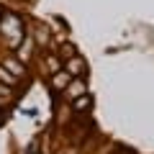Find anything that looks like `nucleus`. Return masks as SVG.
Wrapping results in <instances>:
<instances>
[{
    "label": "nucleus",
    "instance_id": "obj_3",
    "mask_svg": "<svg viewBox=\"0 0 154 154\" xmlns=\"http://www.w3.org/2000/svg\"><path fill=\"white\" fill-rule=\"evenodd\" d=\"M0 80H3V82H8V85L13 82V77H8V75H5V69H0Z\"/></svg>",
    "mask_w": 154,
    "mask_h": 154
},
{
    "label": "nucleus",
    "instance_id": "obj_2",
    "mask_svg": "<svg viewBox=\"0 0 154 154\" xmlns=\"http://www.w3.org/2000/svg\"><path fill=\"white\" fill-rule=\"evenodd\" d=\"M8 69H13L16 75H21V72H23V67H21V64H16V62H8Z\"/></svg>",
    "mask_w": 154,
    "mask_h": 154
},
{
    "label": "nucleus",
    "instance_id": "obj_1",
    "mask_svg": "<svg viewBox=\"0 0 154 154\" xmlns=\"http://www.w3.org/2000/svg\"><path fill=\"white\" fill-rule=\"evenodd\" d=\"M54 85H57V88H64V85H67V75H59V77H54Z\"/></svg>",
    "mask_w": 154,
    "mask_h": 154
}]
</instances>
